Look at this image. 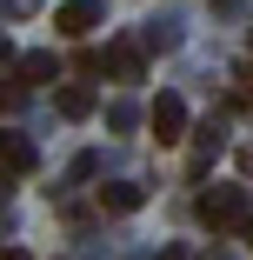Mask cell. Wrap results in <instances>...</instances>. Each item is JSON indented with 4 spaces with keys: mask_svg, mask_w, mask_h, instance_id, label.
Instances as JSON below:
<instances>
[{
    "mask_svg": "<svg viewBox=\"0 0 253 260\" xmlns=\"http://www.w3.org/2000/svg\"><path fill=\"white\" fill-rule=\"evenodd\" d=\"M147 127H154L160 147H173V140L187 134V100H180V93H160L154 107H147Z\"/></svg>",
    "mask_w": 253,
    "mask_h": 260,
    "instance_id": "2",
    "label": "cell"
},
{
    "mask_svg": "<svg viewBox=\"0 0 253 260\" xmlns=\"http://www.w3.org/2000/svg\"><path fill=\"white\" fill-rule=\"evenodd\" d=\"M0 60H7V40H0Z\"/></svg>",
    "mask_w": 253,
    "mask_h": 260,
    "instance_id": "14",
    "label": "cell"
},
{
    "mask_svg": "<svg viewBox=\"0 0 253 260\" xmlns=\"http://www.w3.org/2000/svg\"><path fill=\"white\" fill-rule=\"evenodd\" d=\"M20 74H27V80H60V60H54V54H27Z\"/></svg>",
    "mask_w": 253,
    "mask_h": 260,
    "instance_id": "8",
    "label": "cell"
},
{
    "mask_svg": "<svg viewBox=\"0 0 253 260\" xmlns=\"http://www.w3.org/2000/svg\"><path fill=\"white\" fill-rule=\"evenodd\" d=\"M33 167V147L20 134H0V174H27Z\"/></svg>",
    "mask_w": 253,
    "mask_h": 260,
    "instance_id": "4",
    "label": "cell"
},
{
    "mask_svg": "<svg viewBox=\"0 0 253 260\" xmlns=\"http://www.w3.org/2000/svg\"><path fill=\"white\" fill-rule=\"evenodd\" d=\"M140 200H147V193H140L133 180H114V187H100V207H114V214H133Z\"/></svg>",
    "mask_w": 253,
    "mask_h": 260,
    "instance_id": "5",
    "label": "cell"
},
{
    "mask_svg": "<svg viewBox=\"0 0 253 260\" xmlns=\"http://www.w3.org/2000/svg\"><path fill=\"white\" fill-rule=\"evenodd\" d=\"M107 67H114L120 80H140V47H133V40H120V47H107Z\"/></svg>",
    "mask_w": 253,
    "mask_h": 260,
    "instance_id": "6",
    "label": "cell"
},
{
    "mask_svg": "<svg viewBox=\"0 0 253 260\" xmlns=\"http://www.w3.org/2000/svg\"><path fill=\"white\" fill-rule=\"evenodd\" d=\"M0 260H27V253H20V247H0Z\"/></svg>",
    "mask_w": 253,
    "mask_h": 260,
    "instance_id": "12",
    "label": "cell"
},
{
    "mask_svg": "<svg viewBox=\"0 0 253 260\" xmlns=\"http://www.w3.org/2000/svg\"><path fill=\"white\" fill-rule=\"evenodd\" d=\"M160 260H193V253H187V247H167V253H160Z\"/></svg>",
    "mask_w": 253,
    "mask_h": 260,
    "instance_id": "11",
    "label": "cell"
},
{
    "mask_svg": "<svg viewBox=\"0 0 253 260\" xmlns=\"http://www.w3.org/2000/svg\"><path fill=\"white\" fill-rule=\"evenodd\" d=\"M0 200H7V174H0Z\"/></svg>",
    "mask_w": 253,
    "mask_h": 260,
    "instance_id": "13",
    "label": "cell"
},
{
    "mask_svg": "<svg viewBox=\"0 0 253 260\" xmlns=\"http://www.w3.org/2000/svg\"><path fill=\"white\" fill-rule=\"evenodd\" d=\"M93 20H100V7H93V0H67V7L54 14V27H60L67 40H80V34H93Z\"/></svg>",
    "mask_w": 253,
    "mask_h": 260,
    "instance_id": "3",
    "label": "cell"
},
{
    "mask_svg": "<svg viewBox=\"0 0 253 260\" xmlns=\"http://www.w3.org/2000/svg\"><path fill=\"white\" fill-rule=\"evenodd\" d=\"M200 220H207L213 234H246L253 220H246V193L240 187H207L200 193Z\"/></svg>",
    "mask_w": 253,
    "mask_h": 260,
    "instance_id": "1",
    "label": "cell"
},
{
    "mask_svg": "<svg viewBox=\"0 0 253 260\" xmlns=\"http://www.w3.org/2000/svg\"><path fill=\"white\" fill-rule=\"evenodd\" d=\"M233 80H240V100L253 107V60H240V74H233Z\"/></svg>",
    "mask_w": 253,
    "mask_h": 260,
    "instance_id": "9",
    "label": "cell"
},
{
    "mask_svg": "<svg viewBox=\"0 0 253 260\" xmlns=\"http://www.w3.org/2000/svg\"><path fill=\"white\" fill-rule=\"evenodd\" d=\"M20 107V87H0V114H14Z\"/></svg>",
    "mask_w": 253,
    "mask_h": 260,
    "instance_id": "10",
    "label": "cell"
},
{
    "mask_svg": "<svg viewBox=\"0 0 253 260\" xmlns=\"http://www.w3.org/2000/svg\"><path fill=\"white\" fill-rule=\"evenodd\" d=\"M60 114L67 120H87L93 114V87H60Z\"/></svg>",
    "mask_w": 253,
    "mask_h": 260,
    "instance_id": "7",
    "label": "cell"
}]
</instances>
